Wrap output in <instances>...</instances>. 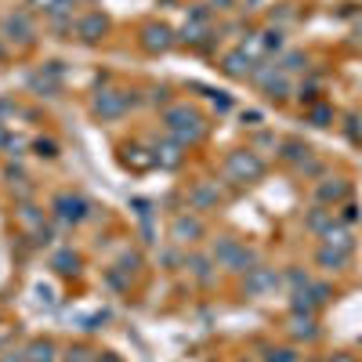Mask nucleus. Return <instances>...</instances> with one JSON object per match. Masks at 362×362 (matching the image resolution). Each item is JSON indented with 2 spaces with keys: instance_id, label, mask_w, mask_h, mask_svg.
Masks as SVG:
<instances>
[{
  "instance_id": "f257e3e1",
  "label": "nucleus",
  "mask_w": 362,
  "mask_h": 362,
  "mask_svg": "<svg viewBox=\"0 0 362 362\" xmlns=\"http://www.w3.org/2000/svg\"><path fill=\"white\" fill-rule=\"evenodd\" d=\"M163 120H167V131H171L178 141H196V138H203V120H199V113H192V109H185V105L171 109Z\"/></svg>"
},
{
  "instance_id": "f03ea898",
  "label": "nucleus",
  "mask_w": 362,
  "mask_h": 362,
  "mask_svg": "<svg viewBox=\"0 0 362 362\" xmlns=\"http://www.w3.org/2000/svg\"><path fill=\"white\" fill-rule=\"evenodd\" d=\"M214 258L221 261L225 268H232V272H253L250 265H253V253L246 250V246H239L235 239H221L214 246Z\"/></svg>"
},
{
  "instance_id": "7ed1b4c3",
  "label": "nucleus",
  "mask_w": 362,
  "mask_h": 362,
  "mask_svg": "<svg viewBox=\"0 0 362 362\" xmlns=\"http://www.w3.org/2000/svg\"><path fill=\"white\" fill-rule=\"evenodd\" d=\"M228 174H235L239 181H253V178L265 174V163L253 152H232L228 156Z\"/></svg>"
},
{
  "instance_id": "20e7f679",
  "label": "nucleus",
  "mask_w": 362,
  "mask_h": 362,
  "mask_svg": "<svg viewBox=\"0 0 362 362\" xmlns=\"http://www.w3.org/2000/svg\"><path fill=\"white\" fill-rule=\"evenodd\" d=\"M54 210H58L62 221H84L87 217V203L80 196H58L54 199Z\"/></svg>"
},
{
  "instance_id": "39448f33",
  "label": "nucleus",
  "mask_w": 362,
  "mask_h": 362,
  "mask_svg": "<svg viewBox=\"0 0 362 362\" xmlns=\"http://www.w3.org/2000/svg\"><path fill=\"white\" fill-rule=\"evenodd\" d=\"M127 102H131V98L120 95V90H105V95L95 102V113L98 116H120L123 109H127Z\"/></svg>"
},
{
  "instance_id": "423d86ee",
  "label": "nucleus",
  "mask_w": 362,
  "mask_h": 362,
  "mask_svg": "<svg viewBox=\"0 0 362 362\" xmlns=\"http://www.w3.org/2000/svg\"><path fill=\"white\" fill-rule=\"evenodd\" d=\"M199 235H203V225H199L196 217H185V214H181L178 221H174V239H178V243H196Z\"/></svg>"
},
{
  "instance_id": "0eeeda50",
  "label": "nucleus",
  "mask_w": 362,
  "mask_h": 362,
  "mask_svg": "<svg viewBox=\"0 0 362 362\" xmlns=\"http://www.w3.org/2000/svg\"><path fill=\"white\" fill-rule=\"evenodd\" d=\"M149 51H167L171 47V29L167 26H149L145 29V40H141Z\"/></svg>"
},
{
  "instance_id": "6e6552de",
  "label": "nucleus",
  "mask_w": 362,
  "mask_h": 362,
  "mask_svg": "<svg viewBox=\"0 0 362 362\" xmlns=\"http://www.w3.org/2000/svg\"><path fill=\"white\" fill-rule=\"evenodd\" d=\"M225 72H228V77H246V72H253L250 54L246 51H232L228 58H225Z\"/></svg>"
},
{
  "instance_id": "1a4fd4ad",
  "label": "nucleus",
  "mask_w": 362,
  "mask_h": 362,
  "mask_svg": "<svg viewBox=\"0 0 362 362\" xmlns=\"http://www.w3.org/2000/svg\"><path fill=\"white\" fill-rule=\"evenodd\" d=\"M276 283H279V276H276V272H268V268H253V279H250L246 286L253 290V294H261V290H272Z\"/></svg>"
},
{
  "instance_id": "9d476101",
  "label": "nucleus",
  "mask_w": 362,
  "mask_h": 362,
  "mask_svg": "<svg viewBox=\"0 0 362 362\" xmlns=\"http://www.w3.org/2000/svg\"><path fill=\"white\" fill-rule=\"evenodd\" d=\"M102 33H105V18L102 15H87L84 22H80V36H84V40H98Z\"/></svg>"
},
{
  "instance_id": "9b49d317",
  "label": "nucleus",
  "mask_w": 362,
  "mask_h": 362,
  "mask_svg": "<svg viewBox=\"0 0 362 362\" xmlns=\"http://www.w3.org/2000/svg\"><path fill=\"white\" fill-rule=\"evenodd\" d=\"M344 261H348V250H333V246L319 250V265H322V268H330V272L344 268Z\"/></svg>"
},
{
  "instance_id": "f8f14e48",
  "label": "nucleus",
  "mask_w": 362,
  "mask_h": 362,
  "mask_svg": "<svg viewBox=\"0 0 362 362\" xmlns=\"http://www.w3.org/2000/svg\"><path fill=\"white\" fill-rule=\"evenodd\" d=\"M26 355H29V362H54V344L51 340H33Z\"/></svg>"
},
{
  "instance_id": "ddd939ff",
  "label": "nucleus",
  "mask_w": 362,
  "mask_h": 362,
  "mask_svg": "<svg viewBox=\"0 0 362 362\" xmlns=\"http://www.w3.org/2000/svg\"><path fill=\"white\" fill-rule=\"evenodd\" d=\"M315 333H319V330H315V319L308 315V312H304V315L297 312V315H294V337H304V340H312Z\"/></svg>"
},
{
  "instance_id": "4468645a",
  "label": "nucleus",
  "mask_w": 362,
  "mask_h": 362,
  "mask_svg": "<svg viewBox=\"0 0 362 362\" xmlns=\"http://www.w3.org/2000/svg\"><path fill=\"white\" fill-rule=\"evenodd\" d=\"M189 203H192V207H210V203H217V192H214L210 185H199V189H192Z\"/></svg>"
},
{
  "instance_id": "2eb2a0df",
  "label": "nucleus",
  "mask_w": 362,
  "mask_h": 362,
  "mask_svg": "<svg viewBox=\"0 0 362 362\" xmlns=\"http://www.w3.org/2000/svg\"><path fill=\"white\" fill-rule=\"evenodd\" d=\"M322 235H326V246H340V250H352V239H348V232H344V228H333V225H330V228H326Z\"/></svg>"
},
{
  "instance_id": "dca6fc26",
  "label": "nucleus",
  "mask_w": 362,
  "mask_h": 362,
  "mask_svg": "<svg viewBox=\"0 0 362 362\" xmlns=\"http://www.w3.org/2000/svg\"><path fill=\"white\" fill-rule=\"evenodd\" d=\"M286 159H294V163H308V156H312V149L308 145H301V141H286V152H283Z\"/></svg>"
},
{
  "instance_id": "f3484780",
  "label": "nucleus",
  "mask_w": 362,
  "mask_h": 362,
  "mask_svg": "<svg viewBox=\"0 0 362 362\" xmlns=\"http://www.w3.org/2000/svg\"><path fill=\"white\" fill-rule=\"evenodd\" d=\"M348 196V185L344 181H333V185H319V199H344Z\"/></svg>"
},
{
  "instance_id": "a211bd4d",
  "label": "nucleus",
  "mask_w": 362,
  "mask_h": 362,
  "mask_svg": "<svg viewBox=\"0 0 362 362\" xmlns=\"http://www.w3.org/2000/svg\"><path fill=\"white\" fill-rule=\"evenodd\" d=\"M156 159L163 163V167H178V159H181L178 145H163V149H156Z\"/></svg>"
},
{
  "instance_id": "6ab92c4d",
  "label": "nucleus",
  "mask_w": 362,
  "mask_h": 362,
  "mask_svg": "<svg viewBox=\"0 0 362 362\" xmlns=\"http://www.w3.org/2000/svg\"><path fill=\"white\" fill-rule=\"evenodd\" d=\"M8 33H22V40H29L33 29H29V22H26V15H11V18H8Z\"/></svg>"
},
{
  "instance_id": "aec40b11",
  "label": "nucleus",
  "mask_w": 362,
  "mask_h": 362,
  "mask_svg": "<svg viewBox=\"0 0 362 362\" xmlns=\"http://www.w3.org/2000/svg\"><path fill=\"white\" fill-rule=\"evenodd\" d=\"M333 225V217H330V210H315L312 217H308V228H315V232H326Z\"/></svg>"
},
{
  "instance_id": "412c9836",
  "label": "nucleus",
  "mask_w": 362,
  "mask_h": 362,
  "mask_svg": "<svg viewBox=\"0 0 362 362\" xmlns=\"http://www.w3.org/2000/svg\"><path fill=\"white\" fill-rule=\"evenodd\" d=\"M54 268H58V272H72V268H77V258L65 250V253H58V258H54Z\"/></svg>"
},
{
  "instance_id": "4be33fe9",
  "label": "nucleus",
  "mask_w": 362,
  "mask_h": 362,
  "mask_svg": "<svg viewBox=\"0 0 362 362\" xmlns=\"http://www.w3.org/2000/svg\"><path fill=\"white\" fill-rule=\"evenodd\" d=\"M265 362H297V355L290 352V348H279V352H268Z\"/></svg>"
},
{
  "instance_id": "5701e85b",
  "label": "nucleus",
  "mask_w": 362,
  "mask_h": 362,
  "mask_svg": "<svg viewBox=\"0 0 362 362\" xmlns=\"http://www.w3.org/2000/svg\"><path fill=\"white\" fill-rule=\"evenodd\" d=\"M261 36H265V40H261V44H265L268 51H272V47H276V51L283 47V33H272V29H268V33H261Z\"/></svg>"
},
{
  "instance_id": "b1692460",
  "label": "nucleus",
  "mask_w": 362,
  "mask_h": 362,
  "mask_svg": "<svg viewBox=\"0 0 362 362\" xmlns=\"http://www.w3.org/2000/svg\"><path fill=\"white\" fill-rule=\"evenodd\" d=\"M283 69H304V54H286V62H283Z\"/></svg>"
},
{
  "instance_id": "393cba45",
  "label": "nucleus",
  "mask_w": 362,
  "mask_h": 362,
  "mask_svg": "<svg viewBox=\"0 0 362 362\" xmlns=\"http://www.w3.org/2000/svg\"><path fill=\"white\" fill-rule=\"evenodd\" d=\"M65 362H90V352L87 348H69V359Z\"/></svg>"
},
{
  "instance_id": "a878e982",
  "label": "nucleus",
  "mask_w": 362,
  "mask_h": 362,
  "mask_svg": "<svg viewBox=\"0 0 362 362\" xmlns=\"http://www.w3.org/2000/svg\"><path fill=\"white\" fill-rule=\"evenodd\" d=\"M312 120H315L319 127H326V120H330V109H326V105H319V109H312Z\"/></svg>"
},
{
  "instance_id": "bb28decb",
  "label": "nucleus",
  "mask_w": 362,
  "mask_h": 362,
  "mask_svg": "<svg viewBox=\"0 0 362 362\" xmlns=\"http://www.w3.org/2000/svg\"><path fill=\"white\" fill-rule=\"evenodd\" d=\"M36 149H40V156H54V145L51 141H36Z\"/></svg>"
},
{
  "instance_id": "cd10ccee",
  "label": "nucleus",
  "mask_w": 362,
  "mask_h": 362,
  "mask_svg": "<svg viewBox=\"0 0 362 362\" xmlns=\"http://www.w3.org/2000/svg\"><path fill=\"white\" fill-rule=\"evenodd\" d=\"M22 221H26V225H36V221H40V217L33 214V207H26V210H22Z\"/></svg>"
},
{
  "instance_id": "c85d7f7f",
  "label": "nucleus",
  "mask_w": 362,
  "mask_h": 362,
  "mask_svg": "<svg viewBox=\"0 0 362 362\" xmlns=\"http://www.w3.org/2000/svg\"><path fill=\"white\" fill-rule=\"evenodd\" d=\"M95 362H120L116 355H102V359H95Z\"/></svg>"
},
{
  "instance_id": "c756f323",
  "label": "nucleus",
  "mask_w": 362,
  "mask_h": 362,
  "mask_svg": "<svg viewBox=\"0 0 362 362\" xmlns=\"http://www.w3.org/2000/svg\"><path fill=\"white\" fill-rule=\"evenodd\" d=\"M214 4H232V0H214Z\"/></svg>"
},
{
  "instance_id": "7c9ffc66",
  "label": "nucleus",
  "mask_w": 362,
  "mask_h": 362,
  "mask_svg": "<svg viewBox=\"0 0 362 362\" xmlns=\"http://www.w3.org/2000/svg\"><path fill=\"white\" fill-rule=\"evenodd\" d=\"M0 145H4V131H0Z\"/></svg>"
},
{
  "instance_id": "2f4dec72",
  "label": "nucleus",
  "mask_w": 362,
  "mask_h": 362,
  "mask_svg": "<svg viewBox=\"0 0 362 362\" xmlns=\"http://www.w3.org/2000/svg\"><path fill=\"white\" fill-rule=\"evenodd\" d=\"M337 362H348V359H337Z\"/></svg>"
},
{
  "instance_id": "473e14b6",
  "label": "nucleus",
  "mask_w": 362,
  "mask_h": 362,
  "mask_svg": "<svg viewBox=\"0 0 362 362\" xmlns=\"http://www.w3.org/2000/svg\"><path fill=\"white\" fill-rule=\"evenodd\" d=\"M359 33H362V22H359Z\"/></svg>"
}]
</instances>
